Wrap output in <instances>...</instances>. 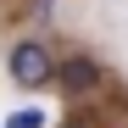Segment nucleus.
<instances>
[{
    "instance_id": "obj_1",
    "label": "nucleus",
    "mask_w": 128,
    "mask_h": 128,
    "mask_svg": "<svg viewBox=\"0 0 128 128\" xmlns=\"http://www.w3.org/2000/svg\"><path fill=\"white\" fill-rule=\"evenodd\" d=\"M6 72H11V84L17 89H45V84L56 78V61H50V45L45 39H17L11 45V61H6Z\"/></svg>"
},
{
    "instance_id": "obj_3",
    "label": "nucleus",
    "mask_w": 128,
    "mask_h": 128,
    "mask_svg": "<svg viewBox=\"0 0 128 128\" xmlns=\"http://www.w3.org/2000/svg\"><path fill=\"white\" fill-rule=\"evenodd\" d=\"M6 128H45V112H39V106H17L6 117Z\"/></svg>"
},
{
    "instance_id": "obj_4",
    "label": "nucleus",
    "mask_w": 128,
    "mask_h": 128,
    "mask_svg": "<svg viewBox=\"0 0 128 128\" xmlns=\"http://www.w3.org/2000/svg\"><path fill=\"white\" fill-rule=\"evenodd\" d=\"M61 128H89V122H61Z\"/></svg>"
},
{
    "instance_id": "obj_2",
    "label": "nucleus",
    "mask_w": 128,
    "mask_h": 128,
    "mask_svg": "<svg viewBox=\"0 0 128 128\" xmlns=\"http://www.w3.org/2000/svg\"><path fill=\"white\" fill-rule=\"evenodd\" d=\"M56 78H61V89H67V95H84V89H95V84H100V67H95L89 56H72L67 67H56Z\"/></svg>"
}]
</instances>
